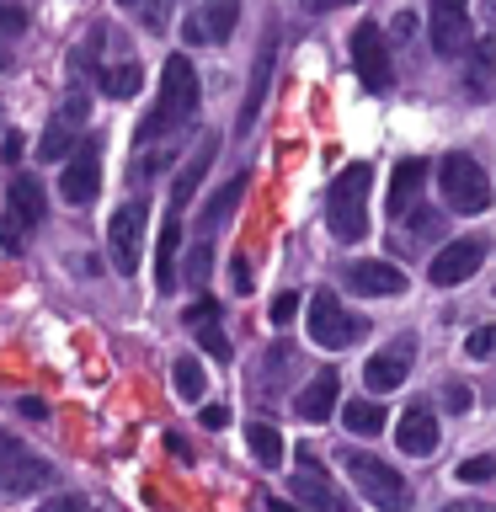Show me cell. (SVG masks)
Here are the masks:
<instances>
[{
  "instance_id": "6da1fadb",
  "label": "cell",
  "mask_w": 496,
  "mask_h": 512,
  "mask_svg": "<svg viewBox=\"0 0 496 512\" xmlns=\"http://www.w3.org/2000/svg\"><path fill=\"white\" fill-rule=\"evenodd\" d=\"M198 118V70H192L187 54H171L166 70H160V102L155 112L134 128V150H150L160 139H176L182 128Z\"/></svg>"
},
{
  "instance_id": "7a4b0ae2",
  "label": "cell",
  "mask_w": 496,
  "mask_h": 512,
  "mask_svg": "<svg viewBox=\"0 0 496 512\" xmlns=\"http://www.w3.org/2000/svg\"><path fill=\"white\" fill-rule=\"evenodd\" d=\"M368 187H374V171L358 160V166H347L326 192V224H331V235L342 240V246L368 235Z\"/></svg>"
},
{
  "instance_id": "3957f363",
  "label": "cell",
  "mask_w": 496,
  "mask_h": 512,
  "mask_svg": "<svg viewBox=\"0 0 496 512\" xmlns=\"http://www.w3.org/2000/svg\"><path fill=\"white\" fill-rule=\"evenodd\" d=\"M347 475H352V486L363 491V502L374 507V512H411L406 475L390 470L384 459H374V454H347Z\"/></svg>"
},
{
  "instance_id": "277c9868",
  "label": "cell",
  "mask_w": 496,
  "mask_h": 512,
  "mask_svg": "<svg viewBox=\"0 0 496 512\" xmlns=\"http://www.w3.org/2000/svg\"><path fill=\"white\" fill-rule=\"evenodd\" d=\"M438 187H443V203L454 208V214H486V203H491L486 171H480L470 155H459V150H454V155H443Z\"/></svg>"
},
{
  "instance_id": "5b68a950",
  "label": "cell",
  "mask_w": 496,
  "mask_h": 512,
  "mask_svg": "<svg viewBox=\"0 0 496 512\" xmlns=\"http://www.w3.org/2000/svg\"><path fill=\"white\" fill-rule=\"evenodd\" d=\"M144 224H150L144 198H128L107 224V256H112V272H118V278H134L139 262H144Z\"/></svg>"
},
{
  "instance_id": "8992f818",
  "label": "cell",
  "mask_w": 496,
  "mask_h": 512,
  "mask_svg": "<svg viewBox=\"0 0 496 512\" xmlns=\"http://www.w3.org/2000/svg\"><path fill=\"white\" fill-rule=\"evenodd\" d=\"M363 331H368V320H363V315H352L336 294H326V288H320V294L310 299V342H320L326 352L352 347Z\"/></svg>"
},
{
  "instance_id": "52a82bcc",
  "label": "cell",
  "mask_w": 496,
  "mask_h": 512,
  "mask_svg": "<svg viewBox=\"0 0 496 512\" xmlns=\"http://www.w3.org/2000/svg\"><path fill=\"white\" fill-rule=\"evenodd\" d=\"M352 70H358L363 91L368 96H384L395 86V59H390V43H384V32L374 22H358L352 32Z\"/></svg>"
},
{
  "instance_id": "ba28073f",
  "label": "cell",
  "mask_w": 496,
  "mask_h": 512,
  "mask_svg": "<svg viewBox=\"0 0 496 512\" xmlns=\"http://www.w3.org/2000/svg\"><path fill=\"white\" fill-rule=\"evenodd\" d=\"M427 27H432V54L438 59L470 54V6H464V0H432Z\"/></svg>"
},
{
  "instance_id": "9c48e42d",
  "label": "cell",
  "mask_w": 496,
  "mask_h": 512,
  "mask_svg": "<svg viewBox=\"0 0 496 512\" xmlns=\"http://www.w3.org/2000/svg\"><path fill=\"white\" fill-rule=\"evenodd\" d=\"M411 363H416V342H411V336H400V342L379 347L374 358L363 363V384H368L374 395H390V390H400V384H406Z\"/></svg>"
},
{
  "instance_id": "30bf717a",
  "label": "cell",
  "mask_w": 496,
  "mask_h": 512,
  "mask_svg": "<svg viewBox=\"0 0 496 512\" xmlns=\"http://www.w3.org/2000/svg\"><path fill=\"white\" fill-rule=\"evenodd\" d=\"M59 192H64V203H75V208L96 203V192H102V155H96V144H80V150L64 160Z\"/></svg>"
},
{
  "instance_id": "8fae6325",
  "label": "cell",
  "mask_w": 496,
  "mask_h": 512,
  "mask_svg": "<svg viewBox=\"0 0 496 512\" xmlns=\"http://www.w3.org/2000/svg\"><path fill=\"white\" fill-rule=\"evenodd\" d=\"M6 219H11L22 235H32V230L48 219V192H43V182H38L32 171H16V176H11V187H6Z\"/></svg>"
},
{
  "instance_id": "7c38bea8",
  "label": "cell",
  "mask_w": 496,
  "mask_h": 512,
  "mask_svg": "<svg viewBox=\"0 0 496 512\" xmlns=\"http://www.w3.org/2000/svg\"><path fill=\"white\" fill-rule=\"evenodd\" d=\"M480 262H486V240H448V246L432 256L427 278L438 283V288H454V283H464V278H475Z\"/></svg>"
},
{
  "instance_id": "4fadbf2b",
  "label": "cell",
  "mask_w": 496,
  "mask_h": 512,
  "mask_svg": "<svg viewBox=\"0 0 496 512\" xmlns=\"http://www.w3.org/2000/svg\"><path fill=\"white\" fill-rule=\"evenodd\" d=\"M304 470H294V496L304 507H320V512H347V496L336 491V480L326 470H315V448H304Z\"/></svg>"
},
{
  "instance_id": "5bb4252c",
  "label": "cell",
  "mask_w": 496,
  "mask_h": 512,
  "mask_svg": "<svg viewBox=\"0 0 496 512\" xmlns=\"http://www.w3.org/2000/svg\"><path fill=\"white\" fill-rule=\"evenodd\" d=\"M48 475H54V470H48V459H38L32 448H22L16 459L0 464V496H6V502H16V496H32Z\"/></svg>"
},
{
  "instance_id": "9a60e30c",
  "label": "cell",
  "mask_w": 496,
  "mask_h": 512,
  "mask_svg": "<svg viewBox=\"0 0 496 512\" xmlns=\"http://www.w3.org/2000/svg\"><path fill=\"white\" fill-rule=\"evenodd\" d=\"M395 443H400V454H411V459H422L438 448V416H432V406H406V416L395 422Z\"/></svg>"
},
{
  "instance_id": "2e32d148",
  "label": "cell",
  "mask_w": 496,
  "mask_h": 512,
  "mask_svg": "<svg viewBox=\"0 0 496 512\" xmlns=\"http://www.w3.org/2000/svg\"><path fill=\"white\" fill-rule=\"evenodd\" d=\"M347 283L358 288V294H368V299H395V294H406V272H400L395 262H352V267H347Z\"/></svg>"
},
{
  "instance_id": "e0dca14e",
  "label": "cell",
  "mask_w": 496,
  "mask_h": 512,
  "mask_svg": "<svg viewBox=\"0 0 496 512\" xmlns=\"http://www.w3.org/2000/svg\"><path fill=\"white\" fill-rule=\"evenodd\" d=\"M214 155H219V134H208L198 150H192L187 166L176 171V182H171V214H182V208L192 203V192L203 187V176H208V166H214Z\"/></svg>"
},
{
  "instance_id": "ac0fdd59",
  "label": "cell",
  "mask_w": 496,
  "mask_h": 512,
  "mask_svg": "<svg viewBox=\"0 0 496 512\" xmlns=\"http://www.w3.org/2000/svg\"><path fill=\"white\" fill-rule=\"evenodd\" d=\"M272 59H278V32H267L262 38V54H256V70H251V91H246V102H240V134L256 123V112H262L267 102V86H272Z\"/></svg>"
},
{
  "instance_id": "d6986e66",
  "label": "cell",
  "mask_w": 496,
  "mask_h": 512,
  "mask_svg": "<svg viewBox=\"0 0 496 512\" xmlns=\"http://www.w3.org/2000/svg\"><path fill=\"white\" fill-rule=\"evenodd\" d=\"M422 182H427V160H400L395 166V176H390V214L395 219H406L411 208H416V198H422Z\"/></svg>"
},
{
  "instance_id": "ffe728a7",
  "label": "cell",
  "mask_w": 496,
  "mask_h": 512,
  "mask_svg": "<svg viewBox=\"0 0 496 512\" xmlns=\"http://www.w3.org/2000/svg\"><path fill=\"white\" fill-rule=\"evenodd\" d=\"M336 395H342V379H336L331 368H326V374H315V379H310V384H304V390H299L294 411L304 416V422H326V416L336 411Z\"/></svg>"
},
{
  "instance_id": "44dd1931",
  "label": "cell",
  "mask_w": 496,
  "mask_h": 512,
  "mask_svg": "<svg viewBox=\"0 0 496 512\" xmlns=\"http://www.w3.org/2000/svg\"><path fill=\"white\" fill-rule=\"evenodd\" d=\"M96 86H102L112 102H134L139 86H144V70H139V59H112L96 70Z\"/></svg>"
},
{
  "instance_id": "7402d4cb",
  "label": "cell",
  "mask_w": 496,
  "mask_h": 512,
  "mask_svg": "<svg viewBox=\"0 0 496 512\" xmlns=\"http://www.w3.org/2000/svg\"><path fill=\"white\" fill-rule=\"evenodd\" d=\"M176 251H182V219L166 214V224H160V246H155V283H160V294H171V288H176Z\"/></svg>"
},
{
  "instance_id": "603a6c76",
  "label": "cell",
  "mask_w": 496,
  "mask_h": 512,
  "mask_svg": "<svg viewBox=\"0 0 496 512\" xmlns=\"http://www.w3.org/2000/svg\"><path fill=\"white\" fill-rule=\"evenodd\" d=\"M240 198H246V176H230V182H224V187L214 192V198L203 203V214H198V235H203V240L214 235L219 224L235 214V203H240Z\"/></svg>"
},
{
  "instance_id": "cb8c5ba5",
  "label": "cell",
  "mask_w": 496,
  "mask_h": 512,
  "mask_svg": "<svg viewBox=\"0 0 496 512\" xmlns=\"http://www.w3.org/2000/svg\"><path fill=\"white\" fill-rule=\"evenodd\" d=\"M491 75H496V48H491V38H486V43H470V54H464V86H470L475 102H486V96H491Z\"/></svg>"
},
{
  "instance_id": "d4e9b609",
  "label": "cell",
  "mask_w": 496,
  "mask_h": 512,
  "mask_svg": "<svg viewBox=\"0 0 496 512\" xmlns=\"http://www.w3.org/2000/svg\"><path fill=\"white\" fill-rule=\"evenodd\" d=\"M246 443H251V454H256V464H262V470H278L283 454H288V448H283V432L272 427V422H251V427H246Z\"/></svg>"
},
{
  "instance_id": "484cf974",
  "label": "cell",
  "mask_w": 496,
  "mask_h": 512,
  "mask_svg": "<svg viewBox=\"0 0 496 512\" xmlns=\"http://www.w3.org/2000/svg\"><path fill=\"white\" fill-rule=\"evenodd\" d=\"M342 427L352 432V438H374V432H384V406L379 400H347Z\"/></svg>"
},
{
  "instance_id": "4316f807",
  "label": "cell",
  "mask_w": 496,
  "mask_h": 512,
  "mask_svg": "<svg viewBox=\"0 0 496 512\" xmlns=\"http://www.w3.org/2000/svg\"><path fill=\"white\" fill-rule=\"evenodd\" d=\"M235 16H240V0H208L203 6V38L208 43H230V32H235Z\"/></svg>"
},
{
  "instance_id": "83f0119b",
  "label": "cell",
  "mask_w": 496,
  "mask_h": 512,
  "mask_svg": "<svg viewBox=\"0 0 496 512\" xmlns=\"http://www.w3.org/2000/svg\"><path fill=\"white\" fill-rule=\"evenodd\" d=\"M80 150V134H75V128L70 123H54V128H43V139H38V160H70Z\"/></svg>"
},
{
  "instance_id": "f1b7e54d",
  "label": "cell",
  "mask_w": 496,
  "mask_h": 512,
  "mask_svg": "<svg viewBox=\"0 0 496 512\" xmlns=\"http://www.w3.org/2000/svg\"><path fill=\"white\" fill-rule=\"evenodd\" d=\"M171 379H176V395H182V400H203V390H208V379H203V363H198V358H176Z\"/></svg>"
},
{
  "instance_id": "f546056e",
  "label": "cell",
  "mask_w": 496,
  "mask_h": 512,
  "mask_svg": "<svg viewBox=\"0 0 496 512\" xmlns=\"http://www.w3.org/2000/svg\"><path fill=\"white\" fill-rule=\"evenodd\" d=\"M123 16H134L144 32H166V0H118Z\"/></svg>"
},
{
  "instance_id": "4dcf8cb0",
  "label": "cell",
  "mask_w": 496,
  "mask_h": 512,
  "mask_svg": "<svg viewBox=\"0 0 496 512\" xmlns=\"http://www.w3.org/2000/svg\"><path fill=\"white\" fill-rule=\"evenodd\" d=\"M27 27H32V11L27 6H0V43H16Z\"/></svg>"
},
{
  "instance_id": "1f68e13d",
  "label": "cell",
  "mask_w": 496,
  "mask_h": 512,
  "mask_svg": "<svg viewBox=\"0 0 496 512\" xmlns=\"http://www.w3.org/2000/svg\"><path fill=\"white\" fill-rule=\"evenodd\" d=\"M208 267H214V251H208V240H198V246L187 251V283L203 288L208 283Z\"/></svg>"
},
{
  "instance_id": "d6a6232c",
  "label": "cell",
  "mask_w": 496,
  "mask_h": 512,
  "mask_svg": "<svg viewBox=\"0 0 496 512\" xmlns=\"http://www.w3.org/2000/svg\"><path fill=\"white\" fill-rule=\"evenodd\" d=\"M491 475H496V459L491 454H475V459L459 464V480H470V486H486Z\"/></svg>"
},
{
  "instance_id": "836d02e7",
  "label": "cell",
  "mask_w": 496,
  "mask_h": 512,
  "mask_svg": "<svg viewBox=\"0 0 496 512\" xmlns=\"http://www.w3.org/2000/svg\"><path fill=\"white\" fill-rule=\"evenodd\" d=\"M198 342H203V352H208V358H219V363H230V342H224V331H219V320H214V326H198Z\"/></svg>"
},
{
  "instance_id": "e575fe53",
  "label": "cell",
  "mask_w": 496,
  "mask_h": 512,
  "mask_svg": "<svg viewBox=\"0 0 496 512\" xmlns=\"http://www.w3.org/2000/svg\"><path fill=\"white\" fill-rule=\"evenodd\" d=\"M182 320H187L192 331H198V326H214V320H219V299H198V304H187Z\"/></svg>"
},
{
  "instance_id": "d590c367",
  "label": "cell",
  "mask_w": 496,
  "mask_h": 512,
  "mask_svg": "<svg viewBox=\"0 0 496 512\" xmlns=\"http://www.w3.org/2000/svg\"><path fill=\"white\" fill-rule=\"evenodd\" d=\"M400 224H411V230L427 240V235H438V230H443V214H432V208H411V214L400 219Z\"/></svg>"
},
{
  "instance_id": "8d00e7d4",
  "label": "cell",
  "mask_w": 496,
  "mask_h": 512,
  "mask_svg": "<svg viewBox=\"0 0 496 512\" xmlns=\"http://www.w3.org/2000/svg\"><path fill=\"white\" fill-rule=\"evenodd\" d=\"M86 118H91V96H86V91L75 86L70 96H64V123L75 128V123H86Z\"/></svg>"
},
{
  "instance_id": "74e56055",
  "label": "cell",
  "mask_w": 496,
  "mask_h": 512,
  "mask_svg": "<svg viewBox=\"0 0 496 512\" xmlns=\"http://www.w3.org/2000/svg\"><path fill=\"white\" fill-rule=\"evenodd\" d=\"M470 400H475V395H470V384H459V379H448V384H443V406L454 411V416L470 411Z\"/></svg>"
},
{
  "instance_id": "f35d334b",
  "label": "cell",
  "mask_w": 496,
  "mask_h": 512,
  "mask_svg": "<svg viewBox=\"0 0 496 512\" xmlns=\"http://www.w3.org/2000/svg\"><path fill=\"white\" fill-rule=\"evenodd\" d=\"M464 347H470V358H491V352H496V326H475Z\"/></svg>"
},
{
  "instance_id": "ab89813d",
  "label": "cell",
  "mask_w": 496,
  "mask_h": 512,
  "mask_svg": "<svg viewBox=\"0 0 496 512\" xmlns=\"http://www.w3.org/2000/svg\"><path fill=\"white\" fill-rule=\"evenodd\" d=\"M267 315H272V326H288V320L299 315V294H278L267 304Z\"/></svg>"
},
{
  "instance_id": "60d3db41",
  "label": "cell",
  "mask_w": 496,
  "mask_h": 512,
  "mask_svg": "<svg viewBox=\"0 0 496 512\" xmlns=\"http://www.w3.org/2000/svg\"><path fill=\"white\" fill-rule=\"evenodd\" d=\"M38 512H86V502H80L75 491H64V496H48V502Z\"/></svg>"
},
{
  "instance_id": "b9f144b4",
  "label": "cell",
  "mask_w": 496,
  "mask_h": 512,
  "mask_svg": "<svg viewBox=\"0 0 496 512\" xmlns=\"http://www.w3.org/2000/svg\"><path fill=\"white\" fill-rule=\"evenodd\" d=\"M230 283L240 288V294L251 288V262H246V256H235V262H230Z\"/></svg>"
},
{
  "instance_id": "7bdbcfd3",
  "label": "cell",
  "mask_w": 496,
  "mask_h": 512,
  "mask_svg": "<svg viewBox=\"0 0 496 512\" xmlns=\"http://www.w3.org/2000/svg\"><path fill=\"white\" fill-rule=\"evenodd\" d=\"M22 438H16V432H6V427H0V464H6V459H16V454H22Z\"/></svg>"
},
{
  "instance_id": "ee69618b",
  "label": "cell",
  "mask_w": 496,
  "mask_h": 512,
  "mask_svg": "<svg viewBox=\"0 0 496 512\" xmlns=\"http://www.w3.org/2000/svg\"><path fill=\"white\" fill-rule=\"evenodd\" d=\"M443 512H496L491 502H475V496H464V502H443Z\"/></svg>"
},
{
  "instance_id": "f6af8a7d",
  "label": "cell",
  "mask_w": 496,
  "mask_h": 512,
  "mask_svg": "<svg viewBox=\"0 0 496 512\" xmlns=\"http://www.w3.org/2000/svg\"><path fill=\"white\" fill-rule=\"evenodd\" d=\"M390 32H395V38H400V43H406V38H411V32H416V16H411V11H400V16H395V22H390Z\"/></svg>"
},
{
  "instance_id": "bcb514c9",
  "label": "cell",
  "mask_w": 496,
  "mask_h": 512,
  "mask_svg": "<svg viewBox=\"0 0 496 512\" xmlns=\"http://www.w3.org/2000/svg\"><path fill=\"white\" fill-rule=\"evenodd\" d=\"M16 411H22V416H27V422H43V416H48V406H43V400H38V395H27V400H22V406H16Z\"/></svg>"
},
{
  "instance_id": "7dc6e473",
  "label": "cell",
  "mask_w": 496,
  "mask_h": 512,
  "mask_svg": "<svg viewBox=\"0 0 496 512\" xmlns=\"http://www.w3.org/2000/svg\"><path fill=\"white\" fill-rule=\"evenodd\" d=\"M224 422H230V411H224V406H203V427H224Z\"/></svg>"
},
{
  "instance_id": "c3c4849f",
  "label": "cell",
  "mask_w": 496,
  "mask_h": 512,
  "mask_svg": "<svg viewBox=\"0 0 496 512\" xmlns=\"http://www.w3.org/2000/svg\"><path fill=\"white\" fill-rule=\"evenodd\" d=\"M182 38H187V43H208V38H203V22H198V16H187V22H182Z\"/></svg>"
},
{
  "instance_id": "681fc988",
  "label": "cell",
  "mask_w": 496,
  "mask_h": 512,
  "mask_svg": "<svg viewBox=\"0 0 496 512\" xmlns=\"http://www.w3.org/2000/svg\"><path fill=\"white\" fill-rule=\"evenodd\" d=\"M336 6H352V0H310V11H336Z\"/></svg>"
},
{
  "instance_id": "f907efd6",
  "label": "cell",
  "mask_w": 496,
  "mask_h": 512,
  "mask_svg": "<svg viewBox=\"0 0 496 512\" xmlns=\"http://www.w3.org/2000/svg\"><path fill=\"white\" fill-rule=\"evenodd\" d=\"M480 6H486V22L496 27V0H480Z\"/></svg>"
},
{
  "instance_id": "816d5d0a",
  "label": "cell",
  "mask_w": 496,
  "mask_h": 512,
  "mask_svg": "<svg viewBox=\"0 0 496 512\" xmlns=\"http://www.w3.org/2000/svg\"><path fill=\"white\" fill-rule=\"evenodd\" d=\"M267 507H272V512H299V507H283V502H267Z\"/></svg>"
},
{
  "instance_id": "f5cc1de1",
  "label": "cell",
  "mask_w": 496,
  "mask_h": 512,
  "mask_svg": "<svg viewBox=\"0 0 496 512\" xmlns=\"http://www.w3.org/2000/svg\"><path fill=\"white\" fill-rule=\"evenodd\" d=\"M6 64H11V54H6V48H0V75H6Z\"/></svg>"
}]
</instances>
